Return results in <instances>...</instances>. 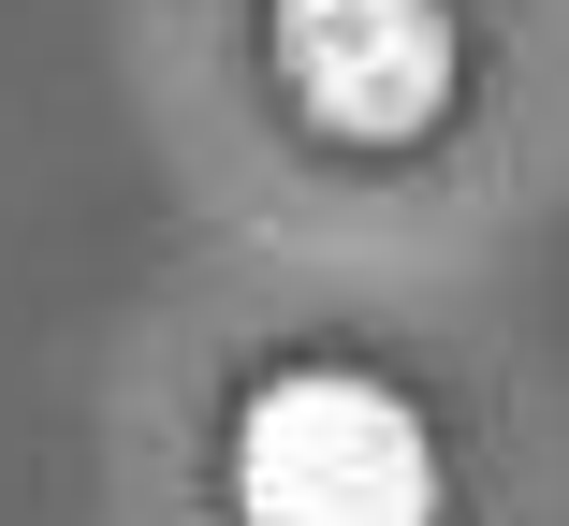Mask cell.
<instances>
[{"label": "cell", "instance_id": "cell-1", "mask_svg": "<svg viewBox=\"0 0 569 526\" xmlns=\"http://www.w3.org/2000/svg\"><path fill=\"white\" fill-rule=\"evenodd\" d=\"M234 526H438L423 409L366 366H292L234 409Z\"/></svg>", "mask_w": 569, "mask_h": 526}, {"label": "cell", "instance_id": "cell-2", "mask_svg": "<svg viewBox=\"0 0 569 526\" xmlns=\"http://www.w3.org/2000/svg\"><path fill=\"white\" fill-rule=\"evenodd\" d=\"M278 73L321 132L395 147L452 102V0H278Z\"/></svg>", "mask_w": 569, "mask_h": 526}]
</instances>
